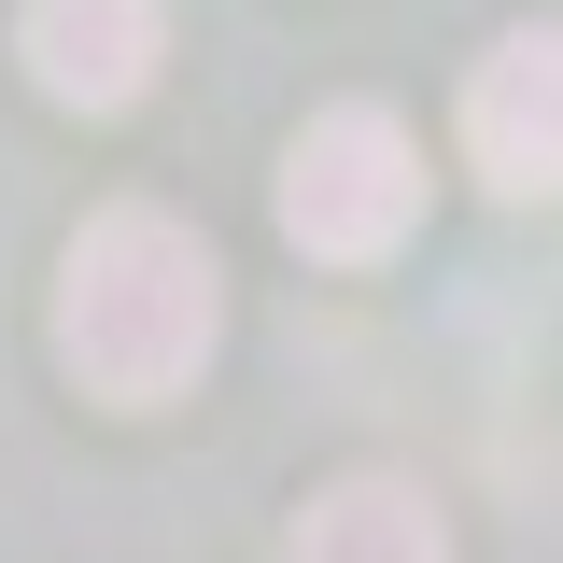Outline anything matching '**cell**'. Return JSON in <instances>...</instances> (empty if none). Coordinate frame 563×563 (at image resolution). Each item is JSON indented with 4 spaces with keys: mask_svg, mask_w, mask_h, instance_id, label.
Returning a JSON list of instances; mask_svg holds the SVG:
<instances>
[{
    "mask_svg": "<svg viewBox=\"0 0 563 563\" xmlns=\"http://www.w3.org/2000/svg\"><path fill=\"white\" fill-rule=\"evenodd\" d=\"M282 225H296V254H324V268H380V254L422 225V155H409V128H395L380 99L310 113L296 155H282Z\"/></svg>",
    "mask_w": 563,
    "mask_h": 563,
    "instance_id": "2",
    "label": "cell"
},
{
    "mask_svg": "<svg viewBox=\"0 0 563 563\" xmlns=\"http://www.w3.org/2000/svg\"><path fill=\"white\" fill-rule=\"evenodd\" d=\"M465 141L507 198H550V155H563V43L550 29H507L465 85Z\"/></svg>",
    "mask_w": 563,
    "mask_h": 563,
    "instance_id": "4",
    "label": "cell"
},
{
    "mask_svg": "<svg viewBox=\"0 0 563 563\" xmlns=\"http://www.w3.org/2000/svg\"><path fill=\"white\" fill-rule=\"evenodd\" d=\"M169 57V14L155 0H29V85L70 113H128Z\"/></svg>",
    "mask_w": 563,
    "mask_h": 563,
    "instance_id": "3",
    "label": "cell"
},
{
    "mask_svg": "<svg viewBox=\"0 0 563 563\" xmlns=\"http://www.w3.org/2000/svg\"><path fill=\"white\" fill-rule=\"evenodd\" d=\"M211 324H225V296H211L198 225H169V211H99V225L70 240L57 352H70L85 395H113V409H169V395L211 366Z\"/></svg>",
    "mask_w": 563,
    "mask_h": 563,
    "instance_id": "1",
    "label": "cell"
},
{
    "mask_svg": "<svg viewBox=\"0 0 563 563\" xmlns=\"http://www.w3.org/2000/svg\"><path fill=\"white\" fill-rule=\"evenodd\" d=\"M296 563H451V536L409 479H339L296 507Z\"/></svg>",
    "mask_w": 563,
    "mask_h": 563,
    "instance_id": "5",
    "label": "cell"
}]
</instances>
